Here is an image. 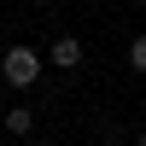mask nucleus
Masks as SVG:
<instances>
[{
    "label": "nucleus",
    "instance_id": "obj_6",
    "mask_svg": "<svg viewBox=\"0 0 146 146\" xmlns=\"http://www.w3.org/2000/svg\"><path fill=\"white\" fill-rule=\"evenodd\" d=\"M135 146H146V135H140V140H135Z\"/></svg>",
    "mask_w": 146,
    "mask_h": 146
},
{
    "label": "nucleus",
    "instance_id": "obj_4",
    "mask_svg": "<svg viewBox=\"0 0 146 146\" xmlns=\"http://www.w3.org/2000/svg\"><path fill=\"white\" fill-rule=\"evenodd\" d=\"M129 64L146 76V35H135V41H129Z\"/></svg>",
    "mask_w": 146,
    "mask_h": 146
},
{
    "label": "nucleus",
    "instance_id": "obj_1",
    "mask_svg": "<svg viewBox=\"0 0 146 146\" xmlns=\"http://www.w3.org/2000/svg\"><path fill=\"white\" fill-rule=\"evenodd\" d=\"M0 70H6V82H12V88H29V82L41 76V53H35V47H6Z\"/></svg>",
    "mask_w": 146,
    "mask_h": 146
},
{
    "label": "nucleus",
    "instance_id": "obj_5",
    "mask_svg": "<svg viewBox=\"0 0 146 146\" xmlns=\"http://www.w3.org/2000/svg\"><path fill=\"white\" fill-rule=\"evenodd\" d=\"M100 146H123V140H100Z\"/></svg>",
    "mask_w": 146,
    "mask_h": 146
},
{
    "label": "nucleus",
    "instance_id": "obj_2",
    "mask_svg": "<svg viewBox=\"0 0 146 146\" xmlns=\"http://www.w3.org/2000/svg\"><path fill=\"white\" fill-rule=\"evenodd\" d=\"M53 64L58 70H76L82 64V41H76V35H58V41H53Z\"/></svg>",
    "mask_w": 146,
    "mask_h": 146
},
{
    "label": "nucleus",
    "instance_id": "obj_7",
    "mask_svg": "<svg viewBox=\"0 0 146 146\" xmlns=\"http://www.w3.org/2000/svg\"><path fill=\"white\" fill-rule=\"evenodd\" d=\"M140 6H146V0H140Z\"/></svg>",
    "mask_w": 146,
    "mask_h": 146
},
{
    "label": "nucleus",
    "instance_id": "obj_3",
    "mask_svg": "<svg viewBox=\"0 0 146 146\" xmlns=\"http://www.w3.org/2000/svg\"><path fill=\"white\" fill-rule=\"evenodd\" d=\"M6 129H12V135H29V129H35V111H29V105H12V111H6Z\"/></svg>",
    "mask_w": 146,
    "mask_h": 146
}]
</instances>
